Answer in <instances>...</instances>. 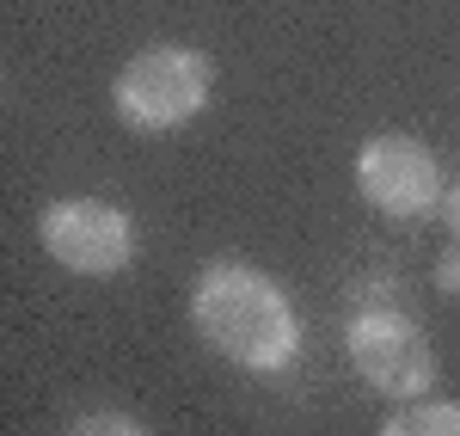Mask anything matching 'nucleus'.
Instances as JSON below:
<instances>
[{
  "label": "nucleus",
  "mask_w": 460,
  "mask_h": 436,
  "mask_svg": "<svg viewBox=\"0 0 460 436\" xmlns=\"http://www.w3.org/2000/svg\"><path fill=\"white\" fill-rule=\"evenodd\" d=\"M190 326L203 332L215 357L252 369V375H277L301 357L295 301L277 289V277H264L258 264H240V258H215L197 271Z\"/></svg>",
  "instance_id": "1"
},
{
  "label": "nucleus",
  "mask_w": 460,
  "mask_h": 436,
  "mask_svg": "<svg viewBox=\"0 0 460 436\" xmlns=\"http://www.w3.org/2000/svg\"><path fill=\"white\" fill-rule=\"evenodd\" d=\"M209 93H215V62L203 49H190V43H147L111 80L117 117L129 129H142V136L184 129L190 117H203Z\"/></svg>",
  "instance_id": "2"
},
{
  "label": "nucleus",
  "mask_w": 460,
  "mask_h": 436,
  "mask_svg": "<svg viewBox=\"0 0 460 436\" xmlns=\"http://www.w3.org/2000/svg\"><path fill=\"white\" fill-rule=\"evenodd\" d=\"M344 344H350L356 375L375 394H387L393 405L424 400L429 381H436V351H429L424 326L393 314V307H362L350 320V332H344Z\"/></svg>",
  "instance_id": "3"
},
{
  "label": "nucleus",
  "mask_w": 460,
  "mask_h": 436,
  "mask_svg": "<svg viewBox=\"0 0 460 436\" xmlns=\"http://www.w3.org/2000/svg\"><path fill=\"white\" fill-rule=\"evenodd\" d=\"M37 240L74 277H117L136 258V227L117 203L99 197H62L37 216Z\"/></svg>",
  "instance_id": "4"
},
{
  "label": "nucleus",
  "mask_w": 460,
  "mask_h": 436,
  "mask_svg": "<svg viewBox=\"0 0 460 436\" xmlns=\"http://www.w3.org/2000/svg\"><path fill=\"white\" fill-rule=\"evenodd\" d=\"M356 191L381 209V216H429L448 191H442V166H436V154H429L418 136H368V142L356 147Z\"/></svg>",
  "instance_id": "5"
},
{
  "label": "nucleus",
  "mask_w": 460,
  "mask_h": 436,
  "mask_svg": "<svg viewBox=\"0 0 460 436\" xmlns=\"http://www.w3.org/2000/svg\"><path fill=\"white\" fill-rule=\"evenodd\" d=\"M381 436H460V400H405L381 418Z\"/></svg>",
  "instance_id": "6"
},
{
  "label": "nucleus",
  "mask_w": 460,
  "mask_h": 436,
  "mask_svg": "<svg viewBox=\"0 0 460 436\" xmlns=\"http://www.w3.org/2000/svg\"><path fill=\"white\" fill-rule=\"evenodd\" d=\"M68 436H147L129 412H111V405H93V412H80L68 424Z\"/></svg>",
  "instance_id": "7"
},
{
  "label": "nucleus",
  "mask_w": 460,
  "mask_h": 436,
  "mask_svg": "<svg viewBox=\"0 0 460 436\" xmlns=\"http://www.w3.org/2000/svg\"><path fill=\"white\" fill-rule=\"evenodd\" d=\"M436 289L460 295V253H442V264H436Z\"/></svg>",
  "instance_id": "8"
},
{
  "label": "nucleus",
  "mask_w": 460,
  "mask_h": 436,
  "mask_svg": "<svg viewBox=\"0 0 460 436\" xmlns=\"http://www.w3.org/2000/svg\"><path fill=\"white\" fill-rule=\"evenodd\" d=\"M442 216H448V234L460 240V179L448 184V197H442Z\"/></svg>",
  "instance_id": "9"
}]
</instances>
